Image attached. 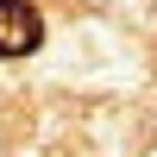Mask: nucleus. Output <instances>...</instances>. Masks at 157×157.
Returning a JSON list of instances; mask_svg holds the SVG:
<instances>
[{
	"label": "nucleus",
	"instance_id": "obj_1",
	"mask_svg": "<svg viewBox=\"0 0 157 157\" xmlns=\"http://www.w3.org/2000/svg\"><path fill=\"white\" fill-rule=\"evenodd\" d=\"M44 44V19L25 0H0V57H32Z\"/></svg>",
	"mask_w": 157,
	"mask_h": 157
}]
</instances>
